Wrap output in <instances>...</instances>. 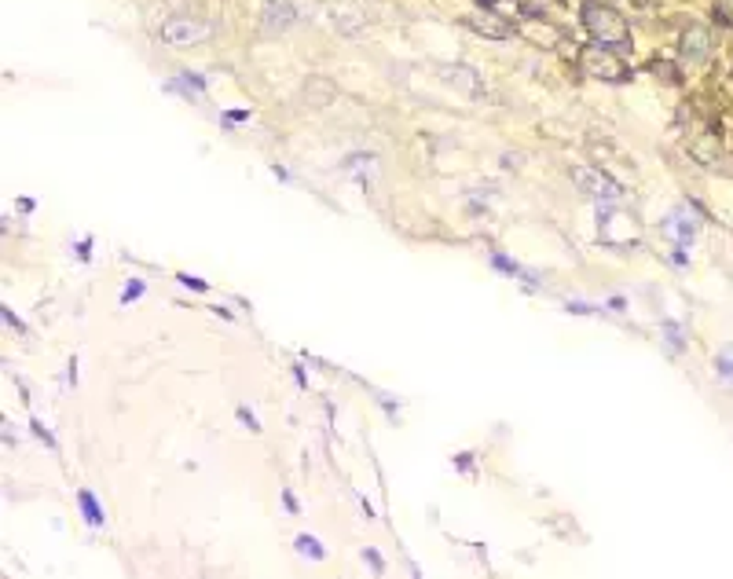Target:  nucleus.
<instances>
[{
	"instance_id": "1",
	"label": "nucleus",
	"mask_w": 733,
	"mask_h": 579,
	"mask_svg": "<svg viewBox=\"0 0 733 579\" xmlns=\"http://www.w3.org/2000/svg\"><path fill=\"white\" fill-rule=\"evenodd\" d=\"M583 23H587V30H591V37L598 40V45L620 48V45H627V40H631L623 15L612 11V8H605V4H587V8H583Z\"/></svg>"
},
{
	"instance_id": "2",
	"label": "nucleus",
	"mask_w": 733,
	"mask_h": 579,
	"mask_svg": "<svg viewBox=\"0 0 733 579\" xmlns=\"http://www.w3.org/2000/svg\"><path fill=\"white\" fill-rule=\"evenodd\" d=\"M162 45H172V48H191V45H206L209 40V26L198 23V18H169L158 30Z\"/></svg>"
},
{
	"instance_id": "3",
	"label": "nucleus",
	"mask_w": 733,
	"mask_h": 579,
	"mask_svg": "<svg viewBox=\"0 0 733 579\" xmlns=\"http://www.w3.org/2000/svg\"><path fill=\"white\" fill-rule=\"evenodd\" d=\"M293 18V0H264V33H286Z\"/></svg>"
},
{
	"instance_id": "4",
	"label": "nucleus",
	"mask_w": 733,
	"mask_h": 579,
	"mask_svg": "<svg viewBox=\"0 0 733 579\" xmlns=\"http://www.w3.org/2000/svg\"><path fill=\"white\" fill-rule=\"evenodd\" d=\"M707 48H711V37H707L700 26L686 30V37H682V59L689 62V67H697V62L707 55Z\"/></svg>"
},
{
	"instance_id": "5",
	"label": "nucleus",
	"mask_w": 733,
	"mask_h": 579,
	"mask_svg": "<svg viewBox=\"0 0 733 579\" xmlns=\"http://www.w3.org/2000/svg\"><path fill=\"white\" fill-rule=\"evenodd\" d=\"M572 176L579 180V187L583 191H591V195H598V198H616L620 191L601 176V173H594V169H572Z\"/></svg>"
},
{
	"instance_id": "6",
	"label": "nucleus",
	"mask_w": 733,
	"mask_h": 579,
	"mask_svg": "<svg viewBox=\"0 0 733 579\" xmlns=\"http://www.w3.org/2000/svg\"><path fill=\"white\" fill-rule=\"evenodd\" d=\"M77 502H81V513H84V521H89L92 528H103L106 524V517H103V510H99V502H96V495L92 491H77Z\"/></svg>"
},
{
	"instance_id": "7",
	"label": "nucleus",
	"mask_w": 733,
	"mask_h": 579,
	"mask_svg": "<svg viewBox=\"0 0 733 579\" xmlns=\"http://www.w3.org/2000/svg\"><path fill=\"white\" fill-rule=\"evenodd\" d=\"M447 81H455L459 89H466L469 96H481V81L473 77V70H469V67H455V70H447Z\"/></svg>"
},
{
	"instance_id": "8",
	"label": "nucleus",
	"mask_w": 733,
	"mask_h": 579,
	"mask_svg": "<svg viewBox=\"0 0 733 579\" xmlns=\"http://www.w3.org/2000/svg\"><path fill=\"white\" fill-rule=\"evenodd\" d=\"M491 264H495V268H503V275H513V279H525V283H535V279H532V275H528V271H525L521 264H513V261H506L503 253H495V257H491Z\"/></svg>"
},
{
	"instance_id": "9",
	"label": "nucleus",
	"mask_w": 733,
	"mask_h": 579,
	"mask_svg": "<svg viewBox=\"0 0 733 579\" xmlns=\"http://www.w3.org/2000/svg\"><path fill=\"white\" fill-rule=\"evenodd\" d=\"M297 550L305 553V557H312V561H323V557H327V550H323L312 535H297Z\"/></svg>"
},
{
	"instance_id": "10",
	"label": "nucleus",
	"mask_w": 733,
	"mask_h": 579,
	"mask_svg": "<svg viewBox=\"0 0 733 579\" xmlns=\"http://www.w3.org/2000/svg\"><path fill=\"white\" fill-rule=\"evenodd\" d=\"M143 290H147V286L140 283V279H133V283H125V290H121V305H133V301H136V297H140Z\"/></svg>"
},
{
	"instance_id": "11",
	"label": "nucleus",
	"mask_w": 733,
	"mask_h": 579,
	"mask_svg": "<svg viewBox=\"0 0 733 579\" xmlns=\"http://www.w3.org/2000/svg\"><path fill=\"white\" fill-rule=\"evenodd\" d=\"M334 23H341V30L349 33V37H356V33H359V18L345 15V11H337V15H334Z\"/></svg>"
},
{
	"instance_id": "12",
	"label": "nucleus",
	"mask_w": 733,
	"mask_h": 579,
	"mask_svg": "<svg viewBox=\"0 0 733 579\" xmlns=\"http://www.w3.org/2000/svg\"><path fill=\"white\" fill-rule=\"evenodd\" d=\"M715 18H719V23H733V0H719V4H715Z\"/></svg>"
},
{
	"instance_id": "13",
	"label": "nucleus",
	"mask_w": 733,
	"mask_h": 579,
	"mask_svg": "<svg viewBox=\"0 0 733 579\" xmlns=\"http://www.w3.org/2000/svg\"><path fill=\"white\" fill-rule=\"evenodd\" d=\"M719 371H722V374H733V349H722V356H719Z\"/></svg>"
},
{
	"instance_id": "14",
	"label": "nucleus",
	"mask_w": 733,
	"mask_h": 579,
	"mask_svg": "<svg viewBox=\"0 0 733 579\" xmlns=\"http://www.w3.org/2000/svg\"><path fill=\"white\" fill-rule=\"evenodd\" d=\"M363 561H371V568H374V572H385L381 553H378V550H363Z\"/></svg>"
},
{
	"instance_id": "15",
	"label": "nucleus",
	"mask_w": 733,
	"mask_h": 579,
	"mask_svg": "<svg viewBox=\"0 0 733 579\" xmlns=\"http://www.w3.org/2000/svg\"><path fill=\"white\" fill-rule=\"evenodd\" d=\"M239 422H242V425H250L253 433L261 429V422H257V418H253V411H246V407H239Z\"/></svg>"
},
{
	"instance_id": "16",
	"label": "nucleus",
	"mask_w": 733,
	"mask_h": 579,
	"mask_svg": "<svg viewBox=\"0 0 733 579\" xmlns=\"http://www.w3.org/2000/svg\"><path fill=\"white\" fill-rule=\"evenodd\" d=\"M177 279H180L184 286H191V290H198V293L206 290V283H202V279H191V275H177Z\"/></svg>"
},
{
	"instance_id": "17",
	"label": "nucleus",
	"mask_w": 733,
	"mask_h": 579,
	"mask_svg": "<svg viewBox=\"0 0 733 579\" xmlns=\"http://www.w3.org/2000/svg\"><path fill=\"white\" fill-rule=\"evenodd\" d=\"M283 502H286V510H290V513H297V510H301V506H297V499H293V491H290V488H283Z\"/></svg>"
},
{
	"instance_id": "18",
	"label": "nucleus",
	"mask_w": 733,
	"mask_h": 579,
	"mask_svg": "<svg viewBox=\"0 0 733 579\" xmlns=\"http://www.w3.org/2000/svg\"><path fill=\"white\" fill-rule=\"evenodd\" d=\"M4 323H8V327H15V330H23V323H18V319H15L8 308H4Z\"/></svg>"
},
{
	"instance_id": "19",
	"label": "nucleus",
	"mask_w": 733,
	"mask_h": 579,
	"mask_svg": "<svg viewBox=\"0 0 733 579\" xmlns=\"http://www.w3.org/2000/svg\"><path fill=\"white\" fill-rule=\"evenodd\" d=\"M484 4H495V0H484Z\"/></svg>"
}]
</instances>
